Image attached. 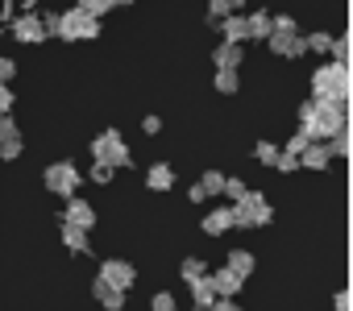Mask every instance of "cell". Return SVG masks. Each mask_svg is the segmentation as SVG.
I'll use <instances>...</instances> for the list:
<instances>
[{"mask_svg": "<svg viewBox=\"0 0 353 311\" xmlns=\"http://www.w3.org/2000/svg\"><path fill=\"white\" fill-rule=\"evenodd\" d=\"M303 42H307V50H312V54H328V42H332V34H324V30H320V34H307Z\"/></svg>", "mask_w": 353, "mask_h": 311, "instance_id": "cell-30", "label": "cell"}, {"mask_svg": "<svg viewBox=\"0 0 353 311\" xmlns=\"http://www.w3.org/2000/svg\"><path fill=\"white\" fill-rule=\"evenodd\" d=\"M141 129H145L150 137H154V133H162V116H145V120H141Z\"/></svg>", "mask_w": 353, "mask_h": 311, "instance_id": "cell-43", "label": "cell"}, {"mask_svg": "<svg viewBox=\"0 0 353 311\" xmlns=\"http://www.w3.org/2000/svg\"><path fill=\"white\" fill-rule=\"evenodd\" d=\"M225 266H229V270H233V274H241V278H250V274H254V266H258V261H254V253H250V249H233V253H229V261H225Z\"/></svg>", "mask_w": 353, "mask_h": 311, "instance_id": "cell-19", "label": "cell"}, {"mask_svg": "<svg viewBox=\"0 0 353 311\" xmlns=\"http://www.w3.org/2000/svg\"><path fill=\"white\" fill-rule=\"evenodd\" d=\"M75 5H79L83 13H92V17H104L108 9H117V5H112V0H75Z\"/></svg>", "mask_w": 353, "mask_h": 311, "instance_id": "cell-29", "label": "cell"}, {"mask_svg": "<svg viewBox=\"0 0 353 311\" xmlns=\"http://www.w3.org/2000/svg\"><path fill=\"white\" fill-rule=\"evenodd\" d=\"M328 54H332V63H341V67H349V34H341V38H332V42H328Z\"/></svg>", "mask_w": 353, "mask_h": 311, "instance_id": "cell-25", "label": "cell"}, {"mask_svg": "<svg viewBox=\"0 0 353 311\" xmlns=\"http://www.w3.org/2000/svg\"><path fill=\"white\" fill-rule=\"evenodd\" d=\"M208 237H221V233H229L233 228V216H229V204H221V208H208V216H204V224H200Z\"/></svg>", "mask_w": 353, "mask_h": 311, "instance_id": "cell-13", "label": "cell"}, {"mask_svg": "<svg viewBox=\"0 0 353 311\" xmlns=\"http://www.w3.org/2000/svg\"><path fill=\"white\" fill-rule=\"evenodd\" d=\"M270 38V13H250L245 17V42H266Z\"/></svg>", "mask_w": 353, "mask_h": 311, "instance_id": "cell-15", "label": "cell"}, {"mask_svg": "<svg viewBox=\"0 0 353 311\" xmlns=\"http://www.w3.org/2000/svg\"><path fill=\"white\" fill-rule=\"evenodd\" d=\"M245 191H250V187H245V183H241V179H229V175H225V191H221V195H225V200H229V204H237V200H241V195H245Z\"/></svg>", "mask_w": 353, "mask_h": 311, "instance_id": "cell-31", "label": "cell"}, {"mask_svg": "<svg viewBox=\"0 0 353 311\" xmlns=\"http://www.w3.org/2000/svg\"><path fill=\"white\" fill-rule=\"evenodd\" d=\"M188 286H192V307H196V311H208V307H212V299H216V290H212L208 274H204V278H196V282H188Z\"/></svg>", "mask_w": 353, "mask_h": 311, "instance_id": "cell-17", "label": "cell"}, {"mask_svg": "<svg viewBox=\"0 0 353 311\" xmlns=\"http://www.w3.org/2000/svg\"><path fill=\"white\" fill-rule=\"evenodd\" d=\"M150 311H174V294H170V290H158V294L150 299Z\"/></svg>", "mask_w": 353, "mask_h": 311, "instance_id": "cell-35", "label": "cell"}, {"mask_svg": "<svg viewBox=\"0 0 353 311\" xmlns=\"http://www.w3.org/2000/svg\"><path fill=\"white\" fill-rule=\"evenodd\" d=\"M212 63H216V71H237L245 58H241V42H221L216 50H212Z\"/></svg>", "mask_w": 353, "mask_h": 311, "instance_id": "cell-11", "label": "cell"}, {"mask_svg": "<svg viewBox=\"0 0 353 311\" xmlns=\"http://www.w3.org/2000/svg\"><path fill=\"white\" fill-rule=\"evenodd\" d=\"M21 137H9V141H0V158H5V162H13V158H21Z\"/></svg>", "mask_w": 353, "mask_h": 311, "instance_id": "cell-32", "label": "cell"}, {"mask_svg": "<svg viewBox=\"0 0 353 311\" xmlns=\"http://www.w3.org/2000/svg\"><path fill=\"white\" fill-rule=\"evenodd\" d=\"M63 224H75V228L92 233V228H96V208H92L88 200L71 195V200H67V208H63Z\"/></svg>", "mask_w": 353, "mask_h": 311, "instance_id": "cell-6", "label": "cell"}, {"mask_svg": "<svg viewBox=\"0 0 353 311\" xmlns=\"http://www.w3.org/2000/svg\"><path fill=\"white\" fill-rule=\"evenodd\" d=\"M332 311H353V303H349V290H336V294H332Z\"/></svg>", "mask_w": 353, "mask_h": 311, "instance_id": "cell-40", "label": "cell"}, {"mask_svg": "<svg viewBox=\"0 0 353 311\" xmlns=\"http://www.w3.org/2000/svg\"><path fill=\"white\" fill-rule=\"evenodd\" d=\"M216 30L225 34V42H245V17L241 13H225L216 21Z\"/></svg>", "mask_w": 353, "mask_h": 311, "instance_id": "cell-16", "label": "cell"}, {"mask_svg": "<svg viewBox=\"0 0 353 311\" xmlns=\"http://www.w3.org/2000/svg\"><path fill=\"white\" fill-rule=\"evenodd\" d=\"M13 71H17L13 58H0V83H13Z\"/></svg>", "mask_w": 353, "mask_h": 311, "instance_id": "cell-41", "label": "cell"}, {"mask_svg": "<svg viewBox=\"0 0 353 311\" xmlns=\"http://www.w3.org/2000/svg\"><path fill=\"white\" fill-rule=\"evenodd\" d=\"M9 137H21V133H17V120H13V112H9V116H0V141H9Z\"/></svg>", "mask_w": 353, "mask_h": 311, "instance_id": "cell-37", "label": "cell"}, {"mask_svg": "<svg viewBox=\"0 0 353 311\" xmlns=\"http://www.w3.org/2000/svg\"><path fill=\"white\" fill-rule=\"evenodd\" d=\"M279 153H283V149H279L274 141H258V145H254V158H258L262 167H274V162H279Z\"/></svg>", "mask_w": 353, "mask_h": 311, "instance_id": "cell-21", "label": "cell"}, {"mask_svg": "<svg viewBox=\"0 0 353 311\" xmlns=\"http://www.w3.org/2000/svg\"><path fill=\"white\" fill-rule=\"evenodd\" d=\"M200 187H204V195H208V200H216V195L225 191V175H221V171H204Z\"/></svg>", "mask_w": 353, "mask_h": 311, "instance_id": "cell-22", "label": "cell"}, {"mask_svg": "<svg viewBox=\"0 0 353 311\" xmlns=\"http://www.w3.org/2000/svg\"><path fill=\"white\" fill-rule=\"evenodd\" d=\"M312 96H341V100H349V67H341V63L316 67V75H312Z\"/></svg>", "mask_w": 353, "mask_h": 311, "instance_id": "cell-3", "label": "cell"}, {"mask_svg": "<svg viewBox=\"0 0 353 311\" xmlns=\"http://www.w3.org/2000/svg\"><path fill=\"white\" fill-rule=\"evenodd\" d=\"M229 216H233V228H262V224H270L274 212L262 191H245L237 204H229Z\"/></svg>", "mask_w": 353, "mask_h": 311, "instance_id": "cell-1", "label": "cell"}, {"mask_svg": "<svg viewBox=\"0 0 353 311\" xmlns=\"http://www.w3.org/2000/svg\"><path fill=\"white\" fill-rule=\"evenodd\" d=\"M179 274H183V282H196V278H204V274H208V261H200V257H188V261L179 266Z\"/></svg>", "mask_w": 353, "mask_h": 311, "instance_id": "cell-27", "label": "cell"}, {"mask_svg": "<svg viewBox=\"0 0 353 311\" xmlns=\"http://www.w3.org/2000/svg\"><path fill=\"white\" fill-rule=\"evenodd\" d=\"M108 167H133V153H129V145L125 141H117L112 149H108V158H104Z\"/></svg>", "mask_w": 353, "mask_h": 311, "instance_id": "cell-24", "label": "cell"}, {"mask_svg": "<svg viewBox=\"0 0 353 311\" xmlns=\"http://www.w3.org/2000/svg\"><path fill=\"white\" fill-rule=\"evenodd\" d=\"M274 171L291 175V171H299V158H295V153H279V162H274Z\"/></svg>", "mask_w": 353, "mask_h": 311, "instance_id": "cell-38", "label": "cell"}, {"mask_svg": "<svg viewBox=\"0 0 353 311\" xmlns=\"http://www.w3.org/2000/svg\"><path fill=\"white\" fill-rule=\"evenodd\" d=\"M13 112V92H9V83H0V116H9Z\"/></svg>", "mask_w": 353, "mask_h": 311, "instance_id": "cell-39", "label": "cell"}, {"mask_svg": "<svg viewBox=\"0 0 353 311\" xmlns=\"http://www.w3.org/2000/svg\"><path fill=\"white\" fill-rule=\"evenodd\" d=\"M270 34H299L295 17H270Z\"/></svg>", "mask_w": 353, "mask_h": 311, "instance_id": "cell-33", "label": "cell"}, {"mask_svg": "<svg viewBox=\"0 0 353 311\" xmlns=\"http://www.w3.org/2000/svg\"><path fill=\"white\" fill-rule=\"evenodd\" d=\"M225 13H233V9H229V0H208V17H204L208 30H216V21H221Z\"/></svg>", "mask_w": 353, "mask_h": 311, "instance_id": "cell-28", "label": "cell"}, {"mask_svg": "<svg viewBox=\"0 0 353 311\" xmlns=\"http://www.w3.org/2000/svg\"><path fill=\"white\" fill-rule=\"evenodd\" d=\"M299 167H307V171H328V167H332L328 145H324V141H307L303 153H299Z\"/></svg>", "mask_w": 353, "mask_h": 311, "instance_id": "cell-10", "label": "cell"}, {"mask_svg": "<svg viewBox=\"0 0 353 311\" xmlns=\"http://www.w3.org/2000/svg\"><path fill=\"white\" fill-rule=\"evenodd\" d=\"M92 299H96L100 307H108V311H121V307H125V290L108 286L104 278H96V282H92Z\"/></svg>", "mask_w": 353, "mask_h": 311, "instance_id": "cell-12", "label": "cell"}, {"mask_svg": "<svg viewBox=\"0 0 353 311\" xmlns=\"http://www.w3.org/2000/svg\"><path fill=\"white\" fill-rule=\"evenodd\" d=\"M42 187H46L50 195H63V200H71V195L79 191V171H75V162H54V167H46V175H42Z\"/></svg>", "mask_w": 353, "mask_h": 311, "instance_id": "cell-4", "label": "cell"}, {"mask_svg": "<svg viewBox=\"0 0 353 311\" xmlns=\"http://www.w3.org/2000/svg\"><path fill=\"white\" fill-rule=\"evenodd\" d=\"M266 46H270V54H279V58H303V54H307L303 34H270Z\"/></svg>", "mask_w": 353, "mask_h": 311, "instance_id": "cell-7", "label": "cell"}, {"mask_svg": "<svg viewBox=\"0 0 353 311\" xmlns=\"http://www.w3.org/2000/svg\"><path fill=\"white\" fill-rule=\"evenodd\" d=\"M208 311H237V299H221V294H216Z\"/></svg>", "mask_w": 353, "mask_h": 311, "instance_id": "cell-42", "label": "cell"}, {"mask_svg": "<svg viewBox=\"0 0 353 311\" xmlns=\"http://www.w3.org/2000/svg\"><path fill=\"white\" fill-rule=\"evenodd\" d=\"M59 38L63 42H88V38H100V17H92V13H83L79 5L75 9H67V13H59Z\"/></svg>", "mask_w": 353, "mask_h": 311, "instance_id": "cell-2", "label": "cell"}, {"mask_svg": "<svg viewBox=\"0 0 353 311\" xmlns=\"http://www.w3.org/2000/svg\"><path fill=\"white\" fill-rule=\"evenodd\" d=\"M237 311H241V307H237Z\"/></svg>", "mask_w": 353, "mask_h": 311, "instance_id": "cell-46", "label": "cell"}, {"mask_svg": "<svg viewBox=\"0 0 353 311\" xmlns=\"http://www.w3.org/2000/svg\"><path fill=\"white\" fill-rule=\"evenodd\" d=\"M96 278H104V282H108V286H117V290H129V286L137 282V270H133L129 261H121V257H104Z\"/></svg>", "mask_w": 353, "mask_h": 311, "instance_id": "cell-5", "label": "cell"}, {"mask_svg": "<svg viewBox=\"0 0 353 311\" xmlns=\"http://www.w3.org/2000/svg\"><path fill=\"white\" fill-rule=\"evenodd\" d=\"M208 282H212V290H216L221 299H237L245 278H241V274H233L229 266H221V270H212V274H208Z\"/></svg>", "mask_w": 353, "mask_h": 311, "instance_id": "cell-9", "label": "cell"}, {"mask_svg": "<svg viewBox=\"0 0 353 311\" xmlns=\"http://www.w3.org/2000/svg\"><path fill=\"white\" fill-rule=\"evenodd\" d=\"M188 200H192V204H208V195H204V187H200V183L188 191Z\"/></svg>", "mask_w": 353, "mask_h": 311, "instance_id": "cell-44", "label": "cell"}, {"mask_svg": "<svg viewBox=\"0 0 353 311\" xmlns=\"http://www.w3.org/2000/svg\"><path fill=\"white\" fill-rule=\"evenodd\" d=\"M112 171H117V167H108V162H96V167H92V175H88V179H92V183H100V187H104V183H112Z\"/></svg>", "mask_w": 353, "mask_h": 311, "instance_id": "cell-34", "label": "cell"}, {"mask_svg": "<svg viewBox=\"0 0 353 311\" xmlns=\"http://www.w3.org/2000/svg\"><path fill=\"white\" fill-rule=\"evenodd\" d=\"M307 141H312V137H307V133L299 129V133H295V137H291V141L283 145V153H295V158H299V153H303V145H307Z\"/></svg>", "mask_w": 353, "mask_h": 311, "instance_id": "cell-36", "label": "cell"}, {"mask_svg": "<svg viewBox=\"0 0 353 311\" xmlns=\"http://www.w3.org/2000/svg\"><path fill=\"white\" fill-rule=\"evenodd\" d=\"M328 153H332V158H349V129H341V133H332L328 141Z\"/></svg>", "mask_w": 353, "mask_h": 311, "instance_id": "cell-23", "label": "cell"}, {"mask_svg": "<svg viewBox=\"0 0 353 311\" xmlns=\"http://www.w3.org/2000/svg\"><path fill=\"white\" fill-rule=\"evenodd\" d=\"M63 245H67L71 253H92L88 233H83V228H75V224H63Z\"/></svg>", "mask_w": 353, "mask_h": 311, "instance_id": "cell-18", "label": "cell"}, {"mask_svg": "<svg viewBox=\"0 0 353 311\" xmlns=\"http://www.w3.org/2000/svg\"><path fill=\"white\" fill-rule=\"evenodd\" d=\"M237 87H241V75L237 71H216V92L221 96H233Z\"/></svg>", "mask_w": 353, "mask_h": 311, "instance_id": "cell-26", "label": "cell"}, {"mask_svg": "<svg viewBox=\"0 0 353 311\" xmlns=\"http://www.w3.org/2000/svg\"><path fill=\"white\" fill-rule=\"evenodd\" d=\"M145 187H150V191H170V187H174V167L154 162V167L145 171Z\"/></svg>", "mask_w": 353, "mask_h": 311, "instance_id": "cell-14", "label": "cell"}, {"mask_svg": "<svg viewBox=\"0 0 353 311\" xmlns=\"http://www.w3.org/2000/svg\"><path fill=\"white\" fill-rule=\"evenodd\" d=\"M117 141H121V133H117V129H104L100 137H92V158H96V162H104V158H108V149H112Z\"/></svg>", "mask_w": 353, "mask_h": 311, "instance_id": "cell-20", "label": "cell"}, {"mask_svg": "<svg viewBox=\"0 0 353 311\" xmlns=\"http://www.w3.org/2000/svg\"><path fill=\"white\" fill-rule=\"evenodd\" d=\"M241 5H245V0H229V9H233V13H241Z\"/></svg>", "mask_w": 353, "mask_h": 311, "instance_id": "cell-45", "label": "cell"}, {"mask_svg": "<svg viewBox=\"0 0 353 311\" xmlns=\"http://www.w3.org/2000/svg\"><path fill=\"white\" fill-rule=\"evenodd\" d=\"M9 30H13V38H17V42H30V46L46 38V30H42V17H38V13H21V17H13V25H9Z\"/></svg>", "mask_w": 353, "mask_h": 311, "instance_id": "cell-8", "label": "cell"}]
</instances>
